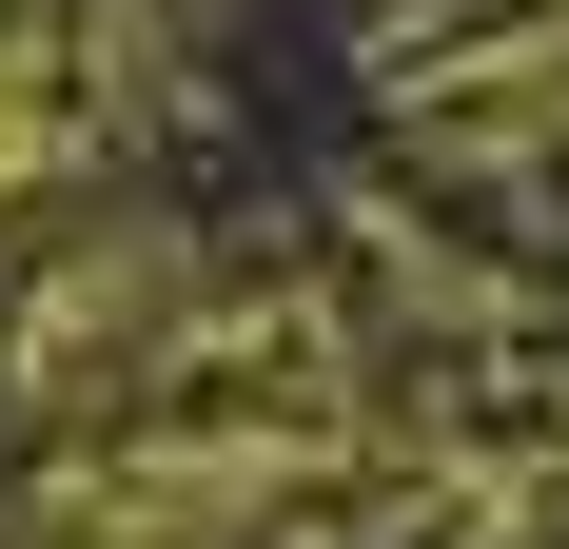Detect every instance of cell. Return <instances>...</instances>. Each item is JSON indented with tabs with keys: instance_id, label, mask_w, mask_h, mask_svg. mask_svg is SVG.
Returning <instances> with one entry per match:
<instances>
[{
	"instance_id": "1",
	"label": "cell",
	"mask_w": 569,
	"mask_h": 549,
	"mask_svg": "<svg viewBox=\"0 0 569 549\" xmlns=\"http://www.w3.org/2000/svg\"><path fill=\"white\" fill-rule=\"evenodd\" d=\"M393 99L471 138H569V0H452L432 40H393Z\"/></svg>"
}]
</instances>
